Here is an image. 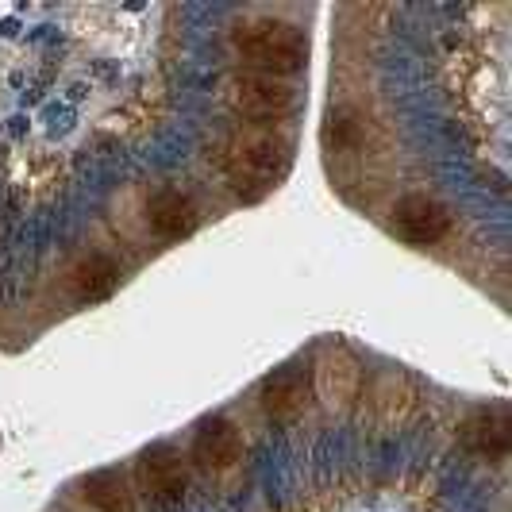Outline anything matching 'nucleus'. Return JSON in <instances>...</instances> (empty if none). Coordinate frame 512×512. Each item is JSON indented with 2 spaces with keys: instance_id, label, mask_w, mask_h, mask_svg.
I'll return each mask as SVG.
<instances>
[{
  "instance_id": "nucleus-9",
  "label": "nucleus",
  "mask_w": 512,
  "mask_h": 512,
  "mask_svg": "<svg viewBox=\"0 0 512 512\" xmlns=\"http://www.w3.org/2000/svg\"><path fill=\"white\" fill-rule=\"evenodd\" d=\"M112 285H116V266H112L104 255H89L74 270V289L85 297V301H101V297H108Z\"/></svg>"
},
{
  "instance_id": "nucleus-1",
  "label": "nucleus",
  "mask_w": 512,
  "mask_h": 512,
  "mask_svg": "<svg viewBox=\"0 0 512 512\" xmlns=\"http://www.w3.org/2000/svg\"><path fill=\"white\" fill-rule=\"evenodd\" d=\"M231 43L247 62H255L258 74L274 77L297 70L308 54L305 35L293 24H282V20H251V24L235 27Z\"/></svg>"
},
{
  "instance_id": "nucleus-7",
  "label": "nucleus",
  "mask_w": 512,
  "mask_h": 512,
  "mask_svg": "<svg viewBox=\"0 0 512 512\" xmlns=\"http://www.w3.org/2000/svg\"><path fill=\"white\" fill-rule=\"evenodd\" d=\"M147 224L162 239H181V235L193 231L197 216H193V205L181 197L178 189H162L151 201V208H147Z\"/></svg>"
},
{
  "instance_id": "nucleus-11",
  "label": "nucleus",
  "mask_w": 512,
  "mask_h": 512,
  "mask_svg": "<svg viewBox=\"0 0 512 512\" xmlns=\"http://www.w3.org/2000/svg\"><path fill=\"white\" fill-rule=\"evenodd\" d=\"M466 443L482 455H505L509 451V420L505 416H478L466 428Z\"/></svg>"
},
{
  "instance_id": "nucleus-5",
  "label": "nucleus",
  "mask_w": 512,
  "mask_h": 512,
  "mask_svg": "<svg viewBox=\"0 0 512 512\" xmlns=\"http://www.w3.org/2000/svg\"><path fill=\"white\" fill-rule=\"evenodd\" d=\"M139 482L154 501H178L185 493V470L170 447H154L139 462Z\"/></svg>"
},
{
  "instance_id": "nucleus-10",
  "label": "nucleus",
  "mask_w": 512,
  "mask_h": 512,
  "mask_svg": "<svg viewBox=\"0 0 512 512\" xmlns=\"http://www.w3.org/2000/svg\"><path fill=\"white\" fill-rule=\"evenodd\" d=\"M85 501L97 512H131V493L116 474H93L85 482Z\"/></svg>"
},
{
  "instance_id": "nucleus-6",
  "label": "nucleus",
  "mask_w": 512,
  "mask_h": 512,
  "mask_svg": "<svg viewBox=\"0 0 512 512\" xmlns=\"http://www.w3.org/2000/svg\"><path fill=\"white\" fill-rule=\"evenodd\" d=\"M239 455H243V436L228 420L205 424V432L193 443V459L201 462L205 470H228V466L239 462Z\"/></svg>"
},
{
  "instance_id": "nucleus-3",
  "label": "nucleus",
  "mask_w": 512,
  "mask_h": 512,
  "mask_svg": "<svg viewBox=\"0 0 512 512\" xmlns=\"http://www.w3.org/2000/svg\"><path fill=\"white\" fill-rule=\"evenodd\" d=\"M224 101H228V108H235L239 116H251V120H278V116H285V112L297 104V93H293V85L282 81V77L247 70V74H231L228 81H224Z\"/></svg>"
},
{
  "instance_id": "nucleus-8",
  "label": "nucleus",
  "mask_w": 512,
  "mask_h": 512,
  "mask_svg": "<svg viewBox=\"0 0 512 512\" xmlns=\"http://www.w3.org/2000/svg\"><path fill=\"white\" fill-rule=\"evenodd\" d=\"M305 405V382L301 374L285 370V374H274L270 382L262 385V409L270 416H293V412Z\"/></svg>"
},
{
  "instance_id": "nucleus-2",
  "label": "nucleus",
  "mask_w": 512,
  "mask_h": 512,
  "mask_svg": "<svg viewBox=\"0 0 512 512\" xmlns=\"http://www.w3.org/2000/svg\"><path fill=\"white\" fill-rule=\"evenodd\" d=\"M289 166V147L274 128H239L228 139V170L243 185H270Z\"/></svg>"
},
{
  "instance_id": "nucleus-4",
  "label": "nucleus",
  "mask_w": 512,
  "mask_h": 512,
  "mask_svg": "<svg viewBox=\"0 0 512 512\" xmlns=\"http://www.w3.org/2000/svg\"><path fill=\"white\" fill-rule=\"evenodd\" d=\"M393 224L401 231V239H409L416 247H424V243H436L447 235L451 228V216H447V208L432 201V197H405L397 212H393Z\"/></svg>"
}]
</instances>
